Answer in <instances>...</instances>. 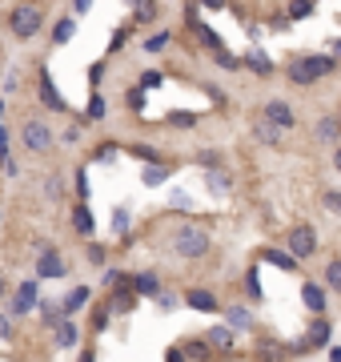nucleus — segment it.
I'll use <instances>...</instances> for the list:
<instances>
[{
  "instance_id": "a211bd4d",
  "label": "nucleus",
  "mask_w": 341,
  "mask_h": 362,
  "mask_svg": "<svg viewBox=\"0 0 341 362\" xmlns=\"http://www.w3.org/2000/svg\"><path fill=\"white\" fill-rule=\"evenodd\" d=\"M40 318H45V326H61L68 318L65 302H40Z\"/></svg>"
},
{
  "instance_id": "a19ab883",
  "label": "nucleus",
  "mask_w": 341,
  "mask_h": 362,
  "mask_svg": "<svg viewBox=\"0 0 341 362\" xmlns=\"http://www.w3.org/2000/svg\"><path fill=\"white\" fill-rule=\"evenodd\" d=\"M309 8H313V0H293V4H289V17H309Z\"/></svg>"
},
{
  "instance_id": "423d86ee",
  "label": "nucleus",
  "mask_w": 341,
  "mask_h": 362,
  "mask_svg": "<svg viewBox=\"0 0 341 362\" xmlns=\"http://www.w3.org/2000/svg\"><path fill=\"white\" fill-rule=\"evenodd\" d=\"M325 342H329V318H313L309 334L297 346H293V350H297V354H309V350H321Z\"/></svg>"
},
{
  "instance_id": "c03bdc74",
  "label": "nucleus",
  "mask_w": 341,
  "mask_h": 362,
  "mask_svg": "<svg viewBox=\"0 0 341 362\" xmlns=\"http://www.w3.org/2000/svg\"><path fill=\"white\" fill-rule=\"evenodd\" d=\"M89 262H93V266H105V246H97V242H93V246H89Z\"/></svg>"
},
{
  "instance_id": "c85d7f7f",
  "label": "nucleus",
  "mask_w": 341,
  "mask_h": 362,
  "mask_svg": "<svg viewBox=\"0 0 341 362\" xmlns=\"http://www.w3.org/2000/svg\"><path fill=\"white\" fill-rule=\"evenodd\" d=\"M285 350H277V342H261L257 346V362H281Z\"/></svg>"
},
{
  "instance_id": "bb28decb",
  "label": "nucleus",
  "mask_w": 341,
  "mask_h": 362,
  "mask_svg": "<svg viewBox=\"0 0 341 362\" xmlns=\"http://www.w3.org/2000/svg\"><path fill=\"white\" fill-rule=\"evenodd\" d=\"M169 125H173V129H193V125H197V113H189V109H177V113H169Z\"/></svg>"
},
{
  "instance_id": "393cba45",
  "label": "nucleus",
  "mask_w": 341,
  "mask_h": 362,
  "mask_svg": "<svg viewBox=\"0 0 341 362\" xmlns=\"http://www.w3.org/2000/svg\"><path fill=\"white\" fill-rule=\"evenodd\" d=\"M73 33H77V24H73V20H56V29H52V41H56V45H68V41H73Z\"/></svg>"
},
{
  "instance_id": "49530a36",
  "label": "nucleus",
  "mask_w": 341,
  "mask_h": 362,
  "mask_svg": "<svg viewBox=\"0 0 341 362\" xmlns=\"http://www.w3.org/2000/svg\"><path fill=\"white\" fill-rule=\"evenodd\" d=\"M17 85H20V73H17V68H13V73L4 77V93H17Z\"/></svg>"
},
{
  "instance_id": "9b49d317",
  "label": "nucleus",
  "mask_w": 341,
  "mask_h": 362,
  "mask_svg": "<svg viewBox=\"0 0 341 362\" xmlns=\"http://www.w3.org/2000/svg\"><path fill=\"white\" fill-rule=\"evenodd\" d=\"M132 290L141 298H157L161 294V278H157L153 270H141V274H132Z\"/></svg>"
},
{
  "instance_id": "2eb2a0df",
  "label": "nucleus",
  "mask_w": 341,
  "mask_h": 362,
  "mask_svg": "<svg viewBox=\"0 0 341 362\" xmlns=\"http://www.w3.org/2000/svg\"><path fill=\"white\" fill-rule=\"evenodd\" d=\"M205 342H209L213 350H233V326H213V330H205Z\"/></svg>"
},
{
  "instance_id": "864d4df0",
  "label": "nucleus",
  "mask_w": 341,
  "mask_h": 362,
  "mask_svg": "<svg viewBox=\"0 0 341 362\" xmlns=\"http://www.w3.org/2000/svg\"><path fill=\"white\" fill-rule=\"evenodd\" d=\"M8 334H13V322H8V318L0 314V338H8Z\"/></svg>"
},
{
  "instance_id": "1a4fd4ad",
  "label": "nucleus",
  "mask_w": 341,
  "mask_h": 362,
  "mask_svg": "<svg viewBox=\"0 0 341 362\" xmlns=\"http://www.w3.org/2000/svg\"><path fill=\"white\" fill-rule=\"evenodd\" d=\"M261 117L273 121V125H281V129H293V125H297V117H293V109L285 105V101H269V105L261 109Z\"/></svg>"
},
{
  "instance_id": "7c9ffc66",
  "label": "nucleus",
  "mask_w": 341,
  "mask_h": 362,
  "mask_svg": "<svg viewBox=\"0 0 341 362\" xmlns=\"http://www.w3.org/2000/svg\"><path fill=\"white\" fill-rule=\"evenodd\" d=\"M338 133H341V121H333V117H325V121H317V137H321V141H333Z\"/></svg>"
},
{
  "instance_id": "5fc2aeb1",
  "label": "nucleus",
  "mask_w": 341,
  "mask_h": 362,
  "mask_svg": "<svg viewBox=\"0 0 341 362\" xmlns=\"http://www.w3.org/2000/svg\"><path fill=\"white\" fill-rule=\"evenodd\" d=\"M0 157H8V133H4V125H0Z\"/></svg>"
},
{
  "instance_id": "aec40b11",
  "label": "nucleus",
  "mask_w": 341,
  "mask_h": 362,
  "mask_svg": "<svg viewBox=\"0 0 341 362\" xmlns=\"http://www.w3.org/2000/svg\"><path fill=\"white\" fill-rule=\"evenodd\" d=\"M185 302H189L193 310H217V298H213L209 290H189V294H185Z\"/></svg>"
},
{
  "instance_id": "5701e85b",
  "label": "nucleus",
  "mask_w": 341,
  "mask_h": 362,
  "mask_svg": "<svg viewBox=\"0 0 341 362\" xmlns=\"http://www.w3.org/2000/svg\"><path fill=\"white\" fill-rule=\"evenodd\" d=\"M261 258H269V262L281 266V270H293V266L301 262V258H293V254H281V249H261Z\"/></svg>"
},
{
  "instance_id": "680f3d73",
  "label": "nucleus",
  "mask_w": 341,
  "mask_h": 362,
  "mask_svg": "<svg viewBox=\"0 0 341 362\" xmlns=\"http://www.w3.org/2000/svg\"><path fill=\"white\" fill-rule=\"evenodd\" d=\"M4 294H8V286H4V278H0V298H4Z\"/></svg>"
},
{
  "instance_id": "a18cd8bd",
  "label": "nucleus",
  "mask_w": 341,
  "mask_h": 362,
  "mask_svg": "<svg viewBox=\"0 0 341 362\" xmlns=\"http://www.w3.org/2000/svg\"><path fill=\"white\" fill-rule=\"evenodd\" d=\"M153 13H157V8H153L149 0H141V4H137V20H153Z\"/></svg>"
},
{
  "instance_id": "c756f323",
  "label": "nucleus",
  "mask_w": 341,
  "mask_h": 362,
  "mask_svg": "<svg viewBox=\"0 0 341 362\" xmlns=\"http://www.w3.org/2000/svg\"><path fill=\"white\" fill-rule=\"evenodd\" d=\"M197 165H205V169H221V153L217 149H201V153H193Z\"/></svg>"
},
{
  "instance_id": "e433bc0d",
  "label": "nucleus",
  "mask_w": 341,
  "mask_h": 362,
  "mask_svg": "<svg viewBox=\"0 0 341 362\" xmlns=\"http://www.w3.org/2000/svg\"><path fill=\"white\" fill-rule=\"evenodd\" d=\"M113 153H121V149H116L113 141H105V145L93 149V161H113Z\"/></svg>"
},
{
  "instance_id": "37998d69",
  "label": "nucleus",
  "mask_w": 341,
  "mask_h": 362,
  "mask_svg": "<svg viewBox=\"0 0 341 362\" xmlns=\"http://www.w3.org/2000/svg\"><path fill=\"white\" fill-rule=\"evenodd\" d=\"M100 117H105V101L93 97V101H89V121H100Z\"/></svg>"
},
{
  "instance_id": "473e14b6",
  "label": "nucleus",
  "mask_w": 341,
  "mask_h": 362,
  "mask_svg": "<svg viewBox=\"0 0 341 362\" xmlns=\"http://www.w3.org/2000/svg\"><path fill=\"white\" fill-rule=\"evenodd\" d=\"M73 189H77V198L81 201H89V173H84V165L73 173Z\"/></svg>"
},
{
  "instance_id": "6ab92c4d",
  "label": "nucleus",
  "mask_w": 341,
  "mask_h": 362,
  "mask_svg": "<svg viewBox=\"0 0 341 362\" xmlns=\"http://www.w3.org/2000/svg\"><path fill=\"white\" fill-rule=\"evenodd\" d=\"M205 185H209V194H229V189H233V178H229L225 169H209Z\"/></svg>"
},
{
  "instance_id": "b1692460",
  "label": "nucleus",
  "mask_w": 341,
  "mask_h": 362,
  "mask_svg": "<svg viewBox=\"0 0 341 362\" xmlns=\"http://www.w3.org/2000/svg\"><path fill=\"white\" fill-rule=\"evenodd\" d=\"M129 153L132 157H141L145 165H153V161H161V149H153V145H145V141H137V145H129Z\"/></svg>"
},
{
  "instance_id": "7ed1b4c3",
  "label": "nucleus",
  "mask_w": 341,
  "mask_h": 362,
  "mask_svg": "<svg viewBox=\"0 0 341 362\" xmlns=\"http://www.w3.org/2000/svg\"><path fill=\"white\" fill-rule=\"evenodd\" d=\"M173 254L181 258H201V254H209V233L197 230V226H181L173 233Z\"/></svg>"
},
{
  "instance_id": "dca6fc26",
  "label": "nucleus",
  "mask_w": 341,
  "mask_h": 362,
  "mask_svg": "<svg viewBox=\"0 0 341 362\" xmlns=\"http://www.w3.org/2000/svg\"><path fill=\"white\" fill-rule=\"evenodd\" d=\"M89 302H93V290H89V286H73V290L65 294V310L77 314L81 306H89Z\"/></svg>"
},
{
  "instance_id": "e2e57ef3",
  "label": "nucleus",
  "mask_w": 341,
  "mask_h": 362,
  "mask_svg": "<svg viewBox=\"0 0 341 362\" xmlns=\"http://www.w3.org/2000/svg\"><path fill=\"white\" fill-rule=\"evenodd\" d=\"M129 4H141V0H129Z\"/></svg>"
},
{
  "instance_id": "de8ad7c7",
  "label": "nucleus",
  "mask_w": 341,
  "mask_h": 362,
  "mask_svg": "<svg viewBox=\"0 0 341 362\" xmlns=\"http://www.w3.org/2000/svg\"><path fill=\"white\" fill-rule=\"evenodd\" d=\"M161 81H165L161 73H145V77H141V85H145V89H157Z\"/></svg>"
},
{
  "instance_id": "cd10ccee",
  "label": "nucleus",
  "mask_w": 341,
  "mask_h": 362,
  "mask_svg": "<svg viewBox=\"0 0 341 362\" xmlns=\"http://www.w3.org/2000/svg\"><path fill=\"white\" fill-rule=\"evenodd\" d=\"M229 326H233V330H249V326H253L249 310H245V306H233V310H229Z\"/></svg>"
},
{
  "instance_id": "052dcab7",
  "label": "nucleus",
  "mask_w": 341,
  "mask_h": 362,
  "mask_svg": "<svg viewBox=\"0 0 341 362\" xmlns=\"http://www.w3.org/2000/svg\"><path fill=\"white\" fill-rule=\"evenodd\" d=\"M333 165H338V173H341V149H338V153H333Z\"/></svg>"
},
{
  "instance_id": "ddd939ff",
  "label": "nucleus",
  "mask_w": 341,
  "mask_h": 362,
  "mask_svg": "<svg viewBox=\"0 0 341 362\" xmlns=\"http://www.w3.org/2000/svg\"><path fill=\"white\" fill-rule=\"evenodd\" d=\"M73 230L89 238V233L97 230V222H93V210H89V201H77V210H73Z\"/></svg>"
},
{
  "instance_id": "13d9d810",
  "label": "nucleus",
  "mask_w": 341,
  "mask_h": 362,
  "mask_svg": "<svg viewBox=\"0 0 341 362\" xmlns=\"http://www.w3.org/2000/svg\"><path fill=\"white\" fill-rule=\"evenodd\" d=\"M329 52H333V57L341 61V41H333V45H329Z\"/></svg>"
},
{
  "instance_id": "f8f14e48",
  "label": "nucleus",
  "mask_w": 341,
  "mask_h": 362,
  "mask_svg": "<svg viewBox=\"0 0 341 362\" xmlns=\"http://www.w3.org/2000/svg\"><path fill=\"white\" fill-rule=\"evenodd\" d=\"M77 338H81V330L73 326V322H61V326H52V346H56V350H73V346H77Z\"/></svg>"
},
{
  "instance_id": "603ef678",
  "label": "nucleus",
  "mask_w": 341,
  "mask_h": 362,
  "mask_svg": "<svg viewBox=\"0 0 341 362\" xmlns=\"http://www.w3.org/2000/svg\"><path fill=\"white\" fill-rule=\"evenodd\" d=\"M165 362H185V350H177V346H173V350L165 354Z\"/></svg>"
},
{
  "instance_id": "0eeeda50",
  "label": "nucleus",
  "mask_w": 341,
  "mask_h": 362,
  "mask_svg": "<svg viewBox=\"0 0 341 362\" xmlns=\"http://www.w3.org/2000/svg\"><path fill=\"white\" fill-rule=\"evenodd\" d=\"M65 274H68V266H65V258H61L56 249L36 258V278L40 282H56V278H65Z\"/></svg>"
},
{
  "instance_id": "f3484780",
  "label": "nucleus",
  "mask_w": 341,
  "mask_h": 362,
  "mask_svg": "<svg viewBox=\"0 0 341 362\" xmlns=\"http://www.w3.org/2000/svg\"><path fill=\"white\" fill-rule=\"evenodd\" d=\"M169 173H173V169H169V165L153 161V165H145V173H141V181H145L149 189H157V185H165V181H169Z\"/></svg>"
},
{
  "instance_id": "9d476101",
  "label": "nucleus",
  "mask_w": 341,
  "mask_h": 362,
  "mask_svg": "<svg viewBox=\"0 0 341 362\" xmlns=\"http://www.w3.org/2000/svg\"><path fill=\"white\" fill-rule=\"evenodd\" d=\"M40 101L49 105V109H56V113H65L68 109V101L56 93V85H52V77H49V68H40Z\"/></svg>"
},
{
  "instance_id": "20e7f679",
  "label": "nucleus",
  "mask_w": 341,
  "mask_h": 362,
  "mask_svg": "<svg viewBox=\"0 0 341 362\" xmlns=\"http://www.w3.org/2000/svg\"><path fill=\"white\" fill-rule=\"evenodd\" d=\"M20 145L29 149V153H49V149H52V125H49V121H24V129H20Z\"/></svg>"
},
{
  "instance_id": "412c9836",
  "label": "nucleus",
  "mask_w": 341,
  "mask_h": 362,
  "mask_svg": "<svg viewBox=\"0 0 341 362\" xmlns=\"http://www.w3.org/2000/svg\"><path fill=\"white\" fill-rule=\"evenodd\" d=\"M245 65L253 68V73H261V77H269V73H273V61H269V57H265L261 49L249 52V57H245Z\"/></svg>"
},
{
  "instance_id": "8fccbe9b",
  "label": "nucleus",
  "mask_w": 341,
  "mask_h": 362,
  "mask_svg": "<svg viewBox=\"0 0 341 362\" xmlns=\"http://www.w3.org/2000/svg\"><path fill=\"white\" fill-rule=\"evenodd\" d=\"M157 302H161L165 310H173V306H177V298H173V294H165V290H161V294H157Z\"/></svg>"
},
{
  "instance_id": "f704fd0d",
  "label": "nucleus",
  "mask_w": 341,
  "mask_h": 362,
  "mask_svg": "<svg viewBox=\"0 0 341 362\" xmlns=\"http://www.w3.org/2000/svg\"><path fill=\"white\" fill-rule=\"evenodd\" d=\"M61 194H65V181H61V178H56V173H52V178L45 181V198H52V201H56V198H61Z\"/></svg>"
},
{
  "instance_id": "bf43d9fd",
  "label": "nucleus",
  "mask_w": 341,
  "mask_h": 362,
  "mask_svg": "<svg viewBox=\"0 0 341 362\" xmlns=\"http://www.w3.org/2000/svg\"><path fill=\"white\" fill-rule=\"evenodd\" d=\"M93 359H97V354H93V350H84V354H81V362H93Z\"/></svg>"
},
{
  "instance_id": "3c124183",
  "label": "nucleus",
  "mask_w": 341,
  "mask_h": 362,
  "mask_svg": "<svg viewBox=\"0 0 341 362\" xmlns=\"http://www.w3.org/2000/svg\"><path fill=\"white\" fill-rule=\"evenodd\" d=\"M325 205H329V210H338V214H341V194H325Z\"/></svg>"
},
{
  "instance_id": "6e6d98bb",
  "label": "nucleus",
  "mask_w": 341,
  "mask_h": 362,
  "mask_svg": "<svg viewBox=\"0 0 341 362\" xmlns=\"http://www.w3.org/2000/svg\"><path fill=\"white\" fill-rule=\"evenodd\" d=\"M73 8H77V13H89V8H93V0H73Z\"/></svg>"
},
{
  "instance_id": "39448f33",
  "label": "nucleus",
  "mask_w": 341,
  "mask_h": 362,
  "mask_svg": "<svg viewBox=\"0 0 341 362\" xmlns=\"http://www.w3.org/2000/svg\"><path fill=\"white\" fill-rule=\"evenodd\" d=\"M36 290H40V278H33V282H20L17 286V294H13V306H8V314L13 318H24V314L36 306Z\"/></svg>"
},
{
  "instance_id": "58836bf2",
  "label": "nucleus",
  "mask_w": 341,
  "mask_h": 362,
  "mask_svg": "<svg viewBox=\"0 0 341 362\" xmlns=\"http://www.w3.org/2000/svg\"><path fill=\"white\" fill-rule=\"evenodd\" d=\"M113 233H129V210H116L113 214Z\"/></svg>"
},
{
  "instance_id": "4c0bfd02",
  "label": "nucleus",
  "mask_w": 341,
  "mask_h": 362,
  "mask_svg": "<svg viewBox=\"0 0 341 362\" xmlns=\"http://www.w3.org/2000/svg\"><path fill=\"white\" fill-rule=\"evenodd\" d=\"M185 354H193V359H209V342L201 338V342H185Z\"/></svg>"
},
{
  "instance_id": "4be33fe9",
  "label": "nucleus",
  "mask_w": 341,
  "mask_h": 362,
  "mask_svg": "<svg viewBox=\"0 0 341 362\" xmlns=\"http://www.w3.org/2000/svg\"><path fill=\"white\" fill-rule=\"evenodd\" d=\"M253 133H257V141H265V145H273L277 137H281V125H273V121H265V117H261L257 125H253Z\"/></svg>"
},
{
  "instance_id": "f257e3e1",
  "label": "nucleus",
  "mask_w": 341,
  "mask_h": 362,
  "mask_svg": "<svg viewBox=\"0 0 341 362\" xmlns=\"http://www.w3.org/2000/svg\"><path fill=\"white\" fill-rule=\"evenodd\" d=\"M8 29H13V36H20V41H33L40 29H45V13H40V4H17L13 13H8Z\"/></svg>"
},
{
  "instance_id": "4468645a",
  "label": "nucleus",
  "mask_w": 341,
  "mask_h": 362,
  "mask_svg": "<svg viewBox=\"0 0 341 362\" xmlns=\"http://www.w3.org/2000/svg\"><path fill=\"white\" fill-rule=\"evenodd\" d=\"M301 298H305V306L313 314H325V290L317 282H305V286H301Z\"/></svg>"
},
{
  "instance_id": "4d7b16f0",
  "label": "nucleus",
  "mask_w": 341,
  "mask_h": 362,
  "mask_svg": "<svg viewBox=\"0 0 341 362\" xmlns=\"http://www.w3.org/2000/svg\"><path fill=\"white\" fill-rule=\"evenodd\" d=\"M205 8H225V0H201Z\"/></svg>"
},
{
  "instance_id": "a878e982",
  "label": "nucleus",
  "mask_w": 341,
  "mask_h": 362,
  "mask_svg": "<svg viewBox=\"0 0 341 362\" xmlns=\"http://www.w3.org/2000/svg\"><path fill=\"white\" fill-rule=\"evenodd\" d=\"M105 286H109V290H125V286H132V278L125 270H105Z\"/></svg>"
},
{
  "instance_id": "f03ea898",
  "label": "nucleus",
  "mask_w": 341,
  "mask_h": 362,
  "mask_svg": "<svg viewBox=\"0 0 341 362\" xmlns=\"http://www.w3.org/2000/svg\"><path fill=\"white\" fill-rule=\"evenodd\" d=\"M333 65H338V57H293L289 81L293 85H313V81H321Z\"/></svg>"
},
{
  "instance_id": "09e8293b",
  "label": "nucleus",
  "mask_w": 341,
  "mask_h": 362,
  "mask_svg": "<svg viewBox=\"0 0 341 362\" xmlns=\"http://www.w3.org/2000/svg\"><path fill=\"white\" fill-rule=\"evenodd\" d=\"M0 161H4V173H8V178H17V173H20V165L13 161V157H0Z\"/></svg>"
},
{
  "instance_id": "ea45409f",
  "label": "nucleus",
  "mask_w": 341,
  "mask_h": 362,
  "mask_svg": "<svg viewBox=\"0 0 341 362\" xmlns=\"http://www.w3.org/2000/svg\"><path fill=\"white\" fill-rule=\"evenodd\" d=\"M165 45H169V33H157V36H149L145 41V52H161Z\"/></svg>"
},
{
  "instance_id": "2f4dec72",
  "label": "nucleus",
  "mask_w": 341,
  "mask_h": 362,
  "mask_svg": "<svg viewBox=\"0 0 341 362\" xmlns=\"http://www.w3.org/2000/svg\"><path fill=\"white\" fill-rule=\"evenodd\" d=\"M325 282H329V290L341 294V258H333V262L325 266Z\"/></svg>"
},
{
  "instance_id": "c9c22d12",
  "label": "nucleus",
  "mask_w": 341,
  "mask_h": 362,
  "mask_svg": "<svg viewBox=\"0 0 341 362\" xmlns=\"http://www.w3.org/2000/svg\"><path fill=\"white\" fill-rule=\"evenodd\" d=\"M129 109H137V113H141V109H145V85H137V89H129Z\"/></svg>"
},
{
  "instance_id": "72a5a7b5",
  "label": "nucleus",
  "mask_w": 341,
  "mask_h": 362,
  "mask_svg": "<svg viewBox=\"0 0 341 362\" xmlns=\"http://www.w3.org/2000/svg\"><path fill=\"white\" fill-rule=\"evenodd\" d=\"M109 318H113V306H97V310H93V330H109Z\"/></svg>"
},
{
  "instance_id": "79ce46f5",
  "label": "nucleus",
  "mask_w": 341,
  "mask_h": 362,
  "mask_svg": "<svg viewBox=\"0 0 341 362\" xmlns=\"http://www.w3.org/2000/svg\"><path fill=\"white\" fill-rule=\"evenodd\" d=\"M217 65H221V68H237V65H241V61H237V57H233V52L217 49Z\"/></svg>"
},
{
  "instance_id": "6e6552de",
  "label": "nucleus",
  "mask_w": 341,
  "mask_h": 362,
  "mask_svg": "<svg viewBox=\"0 0 341 362\" xmlns=\"http://www.w3.org/2000/svg\"><path fill=\"white\" fill-rule=\"evenodd\" d=\"M317 249V233L309 230V226H293L289 230V254L293 258H309Z\"/></svg>"
}]
</instances>
